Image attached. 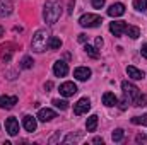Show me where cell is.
<instances>
[{
    "label": "cell",
    "instance_id": "12",
    "mask_svg": "<svg viewBox=\"0 0 147 145\" xmlns=\"http://www.w3.org/2000/svg\"><path fill=\"white\" fill-rule=\"evenodd\" d=\"M53 73H55L57 77H65V75L69 73V65H67L65 62H62V60L55 62V63H53Z\"/></svg>",
    "mask_w": 147,
    "mask_h": 145
},
{
    "label": "cell",
    "instance_id": "36",
    "mask_svg": "<svg viewBox=\"0 0 147 145\" xmlns=\"http://www.w3.org/2000/svg\"><path fill=\"white\" fill-rule=\"evenodd\" d=\"M74 5H75V2H74V0H70V3H69V14H72V9H74Z\"/></svg>",
    "mask_w": 147,
    "mask_h": 145
},
{
    "label": "cell",
    "instance_id": "3",
    "mask_svg": "<svg viewBox=\"0 0 147 145\" xmlns=\"http://www.w3.org/2000/svg\"><path fill=\"white\" fill-rule=\"evenodd\" d=\"M101 22H103V17L98 14H84L79 19V24L82 28H98V26H101Z\"/></svg>",
    "mask_w": 147,
    "mask_h": 145
},
{
    "label": "cell",
    "instance_id": "35",
    "mask_svg": "<svg viewBox=\"0 0 147 145\" xmlns=\"http://www.w3.org/2000/svg\"><path fill=\"white\" fill-rule=\"evenodd\" d=\"M77 39H79V43H86L87 36H86V34H79V38H77Z\"/></svg>",
    "mask_w": 147,
    "mask_h": 145
},
{
    "label": "cell",
    "instance_id": "22",
    "mask_svg": "<svg viewBox=\"0 0 147 145\" xmlns=\"http://www.w3.org/2000/svg\"><path fill=\"white\" fill-rule=\"evenodd\" d=\"M132 103H134V106H137V108H144V106H147V94H139Z\"/></svg>",
    "mask_w": 147,
    "mask_h": 145
},
{
    "label": "cell",
    "instance_id": "23",
    "mask_svg": "<svg viewBox=\"0 0 147 145\" xmlns=\"http://www.w3.org/2000/svg\"><path fill=\"white\" fill-rule=\"evenodd\" d=\"M125 33L132 38V39H137V38L140 36V29H139L137 26H127V31H125Z\"/></svg>",
    "mask_w": 147,
    "mask_h": 145
},
{
    "label": "cell",
    "instance_id": "1",
    "mask_svg": "<svg viewBox=\"0 0 147 145\" xmlns=\"http://www.w3.org/2000/svg\"><path fill=\"white\" fill-rule=\"evenodd\" d=\"M62 15V0H46L43 9V17L46 24H55Z\"/></svg>",
    "mask_w": 147,
    "mask_h": 145
},
{
    "label": "cell",
    "instance_id": "8",
    "mask_svg": "<svg viewBox=\"0 0 147 145\" xmlns=\"http://www.w3.org/2000/svg\"><path fill=\"white\" fill-rule=\"evenodd\" d=\"M110 31L113 33V36L120 38L125 31H127V22H123V21H115V22H111Z\"/></svg>",
    "mask_w": 147,
    "mask_h": 145
},
{
    "label": "cell",
    "instance_id": "33",
    "mask_svg": "<svg viewBox=\"0 0 147 145\" xmlns=\"http://www.w3.org/2000/svg\"><path fill=\"white\" fill-rule=\"evenodd\" d=\"M140 53H142V56H144V58H147V43H146V44H142Z\"/></svg>",
    "mask_w": 147,
    "mask_h": 145
},
{
    "label": "cell",
    "instance_id": "14",
    "mask_svg": "<svg viewBox=\"0 0 147 145\" xmlns=\"http://www.w3.org/2000/svg\"><path fill=\"white\" fill-rule=\"evenodd\" d=\"M14 10V3L12 0H0V17H7L10 15Z\"/></svg>",
    "mask_w": 147,
    "mask_h": 145
},
{
    "label": "cell",
    "instance_id": "27",
    "mask_svg": "<svg viewBox=\"0 0 147 145\" xmlns=\"http://www.w3.org/2000/svg\"><path fill=\"white\" fill-rule=\"evenodd\" d=\"M132 123H134V125H144V126H147V114L134 116V118H132Z\"/></svg>",
    "mask_w": 147,
    "mask_h": 145
},
{
    "label": "cell",
    "instance_id": "29",
    "mask_svg": "<svg viewBox=\"0 0 147 145\" xmlns=\"http://www.w3.org/2000/svg\"><path fill=\"white\" fill-rule=\"evenodd\" d=\"M105 2H106V0H91V3H92L94 9H101V7L105 5Z\"/></svg>",
    "mask_w": 147,
    "mask_h": 145
},
{
    "label": "cell",
    "instance_id": "30",
    "mask_svg": "<svg viewBox=\"0 0 147 145\" xmlns=\"http://www.w3.org/2000/svg\"><path fill=\"white\" fill-rule=\"evenodd\" d=\"M128 104H130V99H128V97L121 99V103H120V109H123V111H125V109L128 108Z\"/></svg>",
    "mask_w": 147,
    "mask_h": 145
},
{
    "label": "cell",
    "instance_id": "2",
    "mask_svg": "<svg viewBox=\"0 0 147 145\" xmlns=\"http://www.w3.org/2000/svg\"><path fill=\"white\" fill-rule=\"evenodd\" d=\"M48 39H50V33L46 29H38L33 36L31 41V46L36 53H43L46 48H48Z\"/></svg>",
    "mask_w": 147,
    "mask_h": 145
},
{
    "label": "cell",
    "instance_id": "31",
    "mask_svg": "<svg viewBox=\"0 0 147 145\" xmlns=\"http://www.w3.org/2000/svg\"><path fill=\"white\" fill-rule=\"evenodd\" d=\"M79 138H80V135H75V137L70 135V137H67V138H65V144H69V142H77Z\"/></svg>",
    "mask_w": 147,
    "mask_h": 145
},
{
    "label": "cell",
    "instance_id": "16",
    "mask_svg": "<svg viewBox=\"0 0 147 145\" xmlns=\"http://www.w3.org/2000/svg\"><path fill=\"white\" fill-rule=\"evenodd\" d=\"M125 14V5L123 3H113L110 9H108V15H111V17H120V15H123Z\"/></svg>",
    "mask_w": 147,
    "mask_h": 145
},
{
    "label": "cell",
    "instance_id": "6",
    "mask_svg": "<svg viewBox=\"0 0 147 145\" xmlns=\"http://www.w3.org/2000/svg\"><path fill=\"white\" fill-rule=\"evenodd\" d=\"M16 48V44L14 43H5V44H0V60L2 62H9L10 58H12V55H14V50Z\"/></svg>",
    "mask_w": 147,
    "mask_h": 145
},
{
    "label": "cell",
    "instance_id": "11",
    "mask_svg": "<svg viewBox=\"0 0 147 145\" xmlns=\"http://www.w3.org/2000/svg\"><path fill=\"white\" fill-rule=\"evenodd\" d=\"M17 104V96H0V108L12 109Z\"/></svg>",
    "mask_w": 147,
    "mask_h": 145
},
{
    "label": "cell",
    "instance_id": "26",
    "mask_svg": "<svg viewBox=\"0 0 147 145\" xmlns=\"http://www.w3.org/2000/svg\"><path fill=\"white\" fill-rule=\"evenodd\" d=\"M123 135H125V132H123L121 128H116V130L113 132L111 138H113V142H121V140H123Z\"/></svg>",
    "mask_w": 147,
    "mask_h": 145
},
{
    "label": "cell",
    "instance_id": "5",
    "mask_svg": "<svg viewBox=\"0 0 147 145\" xmlns=\"http://www.w3.org/2000/svg\"><path fill=\"white\" fill-rule=\"evenodd\" d=\"M89 109H91V101H89V97H82V99H79V101L74 104V114L80 116V114L87 113Z\"/></svg>",
    "mask_w": 147,
    "mask_h": 145
},
{
    "label": "cell",
    "instance_id": "15",
    "mask_svg": "<svg viewBox=\"0 0 147 145\" xmlns=\"http://www.w3.org/2000/svg\"><path fill=\"white\" fill-rule=\"evenodd\" d=\"M22 126L26 128V132H36V118L34 116H31V114H26L24 118H22Z\"/></svg>",
    "mask_w": 147,
    "mask_h": 145
},
{
    "label": "cell",
    "instance_id": "38",
    "mask_svg": "<svg viewBox=\"0 0 147 145\" xmlns=\"http://www.w3.org/2000/svg\"><path fill=\"white\" fill-rule=\"evenodd\" d=\"M51 87H53V84H51V82H46V84H45V89H46V91H50Z\"/></svg>",
    "mask_w": 147,
    "mask_h": 145
},
{
    "label": "cell",
    "instance_id": "39",
    "mask_svg": "<svg viewBox=\"0 0 147 145\" xmlns=\"http://www.w3.org/2000/svg\"><path fill=\"white\" fill-rule=\"evenodd\" d=\"M2 34H3V28L0 26V36H2Z\"/></svg>",
    "mask_w": 147,
    "mask_h": 145
},
{
    "label": "cell",
    "instance_id": "9",
    "mask_svg": "<svg viewBox=\"0 0 147 145\" xmlns=\"http://www.w3.org/2000/svg\"><path fill=\"white\" fill-rule=\"evenodd\" d=\"M58 91H60V94H62L63 97H70V96H74V94L77 92V85H75L74 82H63Z\"/></svg>",
    "mask_w": 147,
    "mask_h": 145
},
{
    "label": "cell",
    "instance_id": "7",
    "mask_svg": "<svg viewBox=\"0 0 147 145\" xmlns=\"http://www.w3.org/2000/svg\"><path fill=\"white\" fill-rule=\"evenodd\" d=\"M5 132H7L10 137H16V135L19 133V121H17L14 116H10V118L5 119Z\"/></svg>",
    "mask_w": 147,
    "mask_h": 145
},
{
    "label": "cell",
    "instance_id": "28",
    "mask_svg": "<svg viewBox=\"0 0 147 145\" xmlns=\"http://www.w3.org/2000/svg\"><path fill=\"white\" fill-rule=\"evenodd\" d=\"M33 63H34V62H33L31 56H24V58L21 60V68H31Z\"/></svg>",
    "mask_w": 147,
    "mask_h": 145
},
{
    "label": "cell",
    "instance_id": "34",
    "mask_svg": "<svg viewBox=\"0 0 147 145\" xmlns=\"http://www.w3.org/2000/svg\"><path fill=\"white\" fill-rule=\"evenodd\" d=\"M96 48H98V50L103 48V39H101V38H96Z\"/></svg>",
    "mask_w": 147,
    "mask_h": 145
},
{
    "label": "cell",
    "instance_id": "32",
    "mask_svg": "<svg viewBox=\"0 0 147 145\" xmlns=\"http://www.w3.org/2000/svg\"><path fill=\"white\" fill-rule=\"evenodd\" d=\"M135 140H137L139 144H140V142H146V135H144V133H139V135L135 137Z\"/></svg>",
    "mask_w": 147,
    "mask_h": 145
},
{
    "label": "cell",
    "instance_id": "17",
    "mask_svg": "<svg viewBox=\"0 0 147 145\" xmlns=\"http://www.w3.org/2000/svg\"><path fill=\"white\" fill-rule=\"evenodd\" d=\"M127 75H128L130 79H134V80H142V79L146 77L142 70H139V68L134 67V65H128V67H127Z\"/></svg>",
    "mask_w": 147,
    "mask_h": 145
},
{
    "label": "cell",
    "instance_id": "21",
    "mask_svg": "<svg viewBox=\"0 0 147 145\" xmlns=\"http://www.w3.org/2000/svg\"><path fill=\"white\" fill-rule=\"evenodd\" d=\"M84 50H86V53L92 58V60H98L99 58V50L96 48V46H91V44H86L84 46Z\"/></svg>",
    "mask_w": 147,
    "mask_h": 145
},
{
    "label": "cell",
    "instance_id": "10",
    "mask_svg": "<svg viewBox=\"0 0 147 145\" xmlns=\"http://www.w3.org/2000/svg\"><path fill=\"white\" fill-rule=\"evenodd\" d=\"M39 121H43V123H46V121H51L53 118H57V113L53 111V109L50 108H43L38 111V116H36Z\"/></svg>",
    "mask_w": 147,
    "mask_h": 145
},
{
    "label": "cell",
    "instance_id": "37",
    "mask_svg": "<svg viewBox=\"0 0 147 145\" xmlns=\"http://www.w3.org/2000/svg\"><path fill=\"white\" fill-rule=\"evenodd\" d=\"M92 142H94V144H105V142H103V138H99V137H96V138H94V140H92Z\"/></svg>",
    "mask_w": 147,
    "mask_h": 145
},
{
    "label": "cell",
    "instance_id": "20",
    "mask_svg": "<svg viewBox=\"0 0 147 145\" xmlns=\"http://www.w3.org/2000/svg\"><path fill=\"white\" fill-rule=\"evenodd\" d=\"M62 48V39L57 36H50V39H48V50H60Z\"/></svg>",
    "mask_w": 147,
    "mask_h": 145
},
{
    "label": "cell",
    "instance_id": "18",
    "mask_svg": "<svg viewBox=\"0 0 147 145\" xmlns=\"http://www.w3.org/2000/svg\"><path fill=\"white\" fill-rule=\"evenodd\" d=\"M103 104L105 106H115V104H118V99L113 92H105L103 94Z\"/></svg>",
    "mask_w": 147,
    "mask_h": 145
},
{
    "label": "cell",
    "instance_id": "24",
    "mask_svg": "<svg viewBox=\"0 0 147 145\" xmlns=\"http://www.w3.org/2000/svg\"><path fill=\"white\" fill-rule=\"evenodd\" d=\"M134 9L139 12H146L147 10V0H134Z\"/></svg>",
    "mask_w": 147,
    "mask_h": 145
},
{
    "label": "cell",
    "instance_id": "19",
    "mask_svg": "<svg viewBox=\"0 0 147 145\" xmlns=\"http://www.w3.org/2000/svg\"><path fill=\"white\" fill-rule=\"evenodd\" d=\"M86 128H87V132H96V128H98V114H91L87 118Z\"/></svg>",
    "mask_w": 147,
    "mask_h": 145
},
{
    "label": "cell",
    "instance_id": "13",
    "mask_svg": "<svg viewBox=\"0 0 147 145\" xmlns=\"http://www.w3.org/2000/svg\"><path fill=\"white\" fill-rule=\"evenodd\" d=\"M74 77L77 79V80H89L91 79V68H87V67H77L75 70H74Z\"/></svg>",
    "mask_w": 147,
    "mask_h": 145
},
{
    "label": "cell",
    "instance_id": "4",
    "mask_svg": "<svg viewBox=\"0 0 147 145\" xmlns=\"http://www.w3.org/2000/svg\"><path fill=\"white\" fill-rule=\"evenodd\" d=\"M121 89H123L125 97H128V99H130V103H132V101H134L139 94H140V89H139L137 85H134L132 82H127V80L121 84Z\"/></svg>",
    "mask_w": 147,
    "mask_h": 145
},
{
    "label": "cell",
    "instance_id": "25",
    "mask_svg": "<svg viewBox=\"0 0 147 145\" xmlns=\"http://www.w3.org/2000/svg\"><path fill=\"white\" fill-rule=\"evenodd\" d=\"M53 106L62 109V111H65V109H69V103L65 99H53Z\"/></svg>",
    "mask_w": 147,
    "mask_h": 145
}]
</instances>
